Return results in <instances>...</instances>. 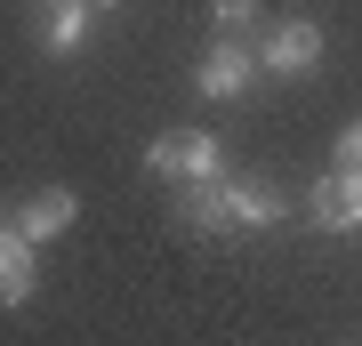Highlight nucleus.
Masks as SVG:
<instances>
[{
    "label": "nucleus",
    "mask_w": 362,
    "mask_h": 346,
    "mask_svg": "<svg viewBox=\"0 0 362 346\" xmlns=\"http://www.w3.org/2000/svg\"><path fill=\"white\" fill-rule=\"evenodd\" d=\"M282 218H290V202H282V185H266V178H218V185L185 193V226L194 233H266Z\"/></svg>",
    "instance_id": "1"
},
{
    "label": "nucleus",
    "mask_w": 362,
    "mask_h": 346,
    "mask_svg": "<svg viewBox=\"0 0 362 346\" xmlns=\"http://www.w3.org/2000/svg\"><path fill=\"white\" fill-rule=\"evenodd\" d=\"M145 169L169 178V185H218V178H233L218 129H161V137L145 145Z\"/></svg>",
    "instance_id": "2"
},
{
    "label": "nucleus",
    "mask_w": 362,
    "mask_h": 346,
    "mask_svg": "<svg viewBox=\"0 0 362 346\" xmlns=\"http://www.w3.org/2000/svg\"><path fill=\"white\" fill-rule=\"evenodd\" d=\"M314 64H322V25H314V16L266 25V40H258V73H282V81H298V73H314Z\"/></svg>",
    "instance_id": "3"
},
{
    "label": "nucleus",
    "mask_w": 362,
    "mask_h": 346,
    "mask_svg": "<svg viewBox=\"0 0 362 346\" xmlns=\"http://www.w3.org/2000/svg\"><path fill=\"white\" fill-rule=\"evenodd\" d=\"M250 81H258V57L242 49V40H209L202 64H194V89L209 105H233V97H250Z\"/></svg>",
    "instance_id": "4"
},
{
    "label": "nucleus",
    "mask_w": 362,
    "mask_h": 346,
    "mask_svg": "<svg viewBox=\"0 0 362 346\" xmlns=\"http://www.w3.org/2000/svg\"><path fill=\"white\" fill-rule=\"evenodd\" d=\"M306 226L314 233H362V178L354 169H330V178L306 193Z\"/></svg>",
    "instance_id": "5"
},
{
    "label": "nucleus",
    "mask_w": 362,
    "mask_h": 346,
    "mask_svg": "<svg viewBox=\"0 0 362 346\" xmlns=\"http://www.w3.org/2000/svg\"><path fill=\"white\" fill-rule=\"evenodd\" d=\"M40 290V250L16 233V218H0V306H25Z\"/></svg>",
    "instance_id": "6"
},
{
    "label": "nucleus",
    "mask_w": 362,
    "mask_h": 346,
    "mask_svg": "<svg viewBox=\"0 0 362 346\" xmlns=\"http://www.w3.org/2000/svg\"><path fill=\"white\" fill-rule=\"evenodd\" d=\"M8 218H16V233L40 250V242H57V233L81 218V193H73V185H49V193H33L25 209H8Z\"/></svg>",
    "instance_id": "7"
},
{
    "label": "nucleus",
    "mask_w": 362,
    "mask_h": 346,
    "mask_svg": "<svg viewBox=\"0 0 362 346\" xmlns=\"http://www.w3.org/2000/svg\"><path fill=\"white\" fill-rule=\"evenodd\" d=\"M97 33V8L89 0H49V25H40V57H81Z\"/></svg>",
    "instance_id": "8"
},
{
    "label": "nucleus",
    "mask_w": 362,
    "mask_h": 346,
    "mask_svg": "<svg viewBox=\"0 0 362 346\" xmlns=\"http://www.w3.org/2000/svg\"><path fill=\"white\" fill-rule=\"evenodd\" d=\"M209 25H218V40L258 33V0H209Z\"/></svg>",
    "instance_id": "9"
},
{
    "label": "nucleus",
    "mask_w": 362,
    "mask_h": 346,
    "mask_svg": "<svg viewBox=\"0 0 362 346\" xmlns=\"http://www.w3.org/2000/svg\"><path fill=\"white\" fill-rule=\"evenodd\" d=\"M330 154H338V169H354V178H362V121L338 129V137H330Z\"/></svg>",
    "instance_id": "10"
},
{
    "label": "nucleus",
    "mask_w": 362,
    "mask_h": 346,
    "mask_svg": "<svg viewBox=\"0 0 362 346\" xmlns=\"http://www.w3.org/2000/svg\"><path fill=\"white\" fill-rule=\"evenodd\" d=\"M89 8H97V16H113V8H121V0H89Z\"/></svg>",
    "instance_id": "11"
}]
</instances>
